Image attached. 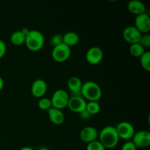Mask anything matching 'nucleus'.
Here are the masks:
<instances>
[{
	"label": "nucleus",
	"instance_id": "24",
	"mask_svg": "<svg viewBox=\"0 0 150 150\" xmlns=\"http://www.w3.org/2000/svg\"><path fill=\"white\" fill-rule=\"evenodd\" d=\"M62 43H63V35L61 34H55L50 39V44L53 47L57 46Z\"/></svg>",
	"mask_w": 150,
	"mask_h": 150
},
{
	"label": "nucleus",
	"instance_id": "21",
	"mask_svg": "<svg viewBox=\"0 0 150 150\" xmlns=\"http://www.w3.org/2000/svg\"><path fill=\"white\" fill-rule=\"evenodd\" d=\"M140 62L142 67L146 71L150 70V52L145 51L140 57Z\"/></svg>",
	"mask_w": 150,
	"mask_h": 150
},
{
	"label": "nucleus",
	"instance_id": "26",
	"mask_svg": "<svg viewBox=\"0 0 150 150\" xmlns=\"http://www.w3.org/2000/svg\"><path fill=\"white\" fill-rule=\"evenodd\" d=\"M137 147L132 141H127L122 146L121 150H136Z\"/></svg>",
	"mask_w": 150,
	"mask_h": 150
},
{
	"label": "nucleus",
	"instance_id": "28",
	"mask_svg": "<svg viewBox=\"0 0 150 150\" xmlns=\"http://www.w3.org/2000/svg\"><path fill=\"white\" fill-rule=\"evenodd\" d=\"M79 117H80V118L82 119V120H89V119L90 118L91 116H92L89 112H88L87 111H86V109L83 110V111H81V112L79 113Z\"/></svg>",
	"mask_w": 150,
	"mask_h": 150
},
{
	"label": "nucleus",
	"instance_id": "14",
	"mask_svg": "<svg viewBox=\"0 0 150 150\" xmlns=\"http://www.w3.org/2000/svg\"><path fill=\"white\" fill-rule=\"evenodd\" d=\"M82 85L83 83L78 76H72L68 79L67 86L72 96H82L81 93Z\"/></svg>",
	"mask_w": 150,
	"mask_h": 150
},
{
	"label": "nucleus",
	"instance_id": "20",
	"mask_svg": "<svg viewBox=\"0 0 150 150\" xmlns=\"http://www.w3.org/2000/svg\"><path fill=\"white\" fill-rule=\"evenodd\" d=\"M86 110L91 115H94L100 111V105L98 101H88L86 102Z\"/></svg>",
	"mask_w": 150,
	"mask_h": 150
},
{
	"label": "nucleus",
	"instance_id": "10",
	"mask_svg": "<svg viewBox=\"0 0 150 150\" xmlns=\"http://www.w3.org/2000/svg\"><path fill=\"white\" fill-rule=\"evenodd\" d=\"M103 58V52L98 46H92L86 53V59L89 64H97L100 62Z\"/></svg>",
	"mask_w": 150,
	"mask_h": 150
},
{
	"label": "nucleus",
	"instance_id": "8",
	"mask_svg": "<svg viewBox=\"0 0 150 150\" xmlns=\"http://www.w3.org/2000/svg\"><path fill=\"white\" fill-rule=\"evenodd\" d=\"M132 142L136 147H146L150 145V133L147 130H139L134 133Z\"/></svg>",
	"mask_w": 150,
	"mask_h": 150
},
{
	"label": "nucleus",
	"instance_id": "12",
	"mask_svg": "<svg viewBox=\"0 0 150 150\" xmlns=\"http://www.w3.org/2000/svg\"><path fill=\"white\" fill-rule=\"evenodd\" d=\"M98 130L92 126H86L81 130L79 136L83 142L89 143L93 141L98 140Z\"/></svg>",
	"mask_w": 150,
	"mask_h": 150
},
{
	"label": "nucleus",
	"instance_id": "30",
	"mask_svg": "<svg viewBox=\"0 0 150 150\" xmlns=\"http://www.w3.org/2000/svg\"><path fill=\"white\" fill-rule=\"evenodd\" d=\"M19 150H35V149H34L32 147H31V146H23V147L21 148Z\"/></svg>",
	"mask_w": 150,
	"mask_h": 150
},
{
	"label": "nucleus",
	"instance_id": "32",
	"mask_svg": "<svg viewBox=\"0 0 150 150\" xmlns=\"http://www.w3.org/2000/svg\"><path fill=\"white\" fill-rule=\"evenodd\" d=\"M38 150H49V149H48V148L45 147V146H42V147L39 148Z\"/></svg>",
	"mask_w": 150,
	"mask_h": 150
},
{
	"label": "nucleus",
	"instance_id": "2",
	"mask_svg": "<svg viewBox=\"0 0 150 150\" xmlns=\"http://www.w3.org/2000/svg\"><path fill=\"white\" fill-rule=\"evenodd\" d=\"M81 93L82 97L88 101H98L102 96L100 86L92 81H87L83 83Z\"/></svg>",
	"mask_w": 150,
	"mask_h": 150
},
{
	"label": "nucleus",
	"instance_id": "6",
	"mask_svg": "<svg viewBox=\"0 0 150 150\" xmlns=\"http://www.w3.org/2000/svg\"><path fill=\"white\" fill-rule=\"evenodd\" d=\"M115 127L120 139L130 140L136 133L133 125L129 122H121Z\"/></svg>",
	"mask_w": 150,
	"mask_h": 150
},
{
	"label": "nucleus",
	"instance_id": "17",
	"mask_svg": "<svg viewBox=\"0 0 150 150\" xmlns=\"http://www.w3.org/2000/svg\"><path fill=\"white\" fill-rule=\"evenodd\" d=\"M79 42V36L76 32H68L63 35V43L69 47L76 45Z\"/></svg>",
	"mask_w": 150,
	"mask_h": 150
},
{
	"label": "nucleus",
	"instance_id": "11",
	"mask_svg": "<svg viewBox=\"0 0 150 150\" xmlns=\"http://www.w3.org/2000/svg\"><path fill=\"white\" fill-rule=\"evenodd\" d=\"M135 26L142 34L148 33L150 30V18L146 13L136 16Z\"/></svg>",
	"mask_w": 150,
	"mask_h": 150
},
{
	"label": "nucleus",
	"instance_id": "31",
	"mask_svg": "<svg viewBox=\"0 0 150 150\" xmlns=\"http://www.w3.org/2000/svg\"><path fill=\"white\" fill-rule=\"evenodd\" d=\"M3 86H4V80H3V79L1 78V76H0V90L2 89Z\"/></svg>",
	"mask_w": 150,
	"mask_h": 150
},
{
	"label": "nucleus",
	"instance_id": "22",
	"mask_svg": "<svg viewBox=\"0 0 150 150\" xmlns=\"http://www.w3.org/2000/svg\"><path fill=\"white\" fill-rule=\"evenodd\" d=\"M38 106L40 109L48 111L50 108L52 107L51 99L48 98H41L38 101Z\"/></svg>",
	"mask_w": 150,
	"mask_h": 150
},
{
	"label": "nucleus",
	"instance_id": "7",
	"mask_svg": "<svg viewBox=\"0 0 150 150\" xmlns=\"http://www.w3.org/2000/svg\"><path fill=\"white\" fill-rule=\"evenodd\" d=\"M142 33L135 26H127L124 29L122 35L124 39L130 44L139 42Z\"/></svg>",
	"mask_w": 150,
	"mask_h": 150
},
{
	"label": "nucleus",
	"instance_id": "18",
	"mask_svg": "<svg viewBox=\"0 0 150 150\" xmlns=\"http://www.w3.org/2000/svg\"><path fill=\"white\" fill-rule=\"evenodd\" d=\"M25 39H26V35L21 30L15 31L10 35V41L12 43L16 45H20L24 43Z\"/></svg>",
	"mask_w": 150,
	"mask_h": 150
},
{
	"label": "nucleus",
	"instance_id": "19",
	"mask_svg": "<svg viewBox=\"0 0 150 150\" xmlns=\"http://www.w3.org/2000/svg\"><path fill=\"white\" fill-rule=\"evenodd\" d=\"M145 51H145V48L142 45H140L139 42L130 44V53L133 57H140Z\"/></svg>",
	"mask_w": 150,
	"mask_h": 150
},
{
	"label": "nucleus",
	"instance_id": "3",
	"mask_svg": "<svg viewBox=\"0 0 150 150\" xmlns=\"http://www.w3.org/2000/svg\"><path fill=\"white\" fill-rule=\"evenodd\" d=\"M44 42L45 38L42 32L37 29H30L26 35L24 43L29 50L37 51L43 47Z\"/></svg>",
	"mask_w": 150,
	"mask_h": 150
},
{
	"label": "nucleus",
	"instance_id": "4",
	"mask_svg": "<svg viewBox=\"0 0 150 150\" xmlns=\"http://www.w3.org/2000/svg\"><path fill=\"white\" fill-rule=\"evenodd\" d=\"M69 98L70 96L67 91L62 89H57L51 98L52 107L60 110L63 109L67 106Z\"/></svg>",
	"mask_w": 150,
	"mask_h": 150
},
{
	"label": "nucleus",
	"instance_id": "15",
	"mask_svg": "<svg viewBox=\"0 0 150 150\" xmlns=\"http://www.w3.org/2000/svg\"><path fill=\"white\" fill-rule=\"evenodd\" d=\"M47 111H48V118L51 120V122L54 123V125H59L64 122V114L62 111V110L51 107Z\"/></svg>",
	"mask_w": 150,
	"mask_h": 150
},
{
	"label": "nucleus",
	"instance_id": "13",
	"mask_svg": "<svg viewBox=\"0 0 150 150\" xmlns=\"http://www.w3.org/2000/svg\"><path fill=\"white\" fill-rule=\"evenodd\" d=\"M48 86L45 81L43 79H38L35 80L31 86V92L35 98H42L46 92Z\"/></svg>",
	"mask_w": 150,
	"mask_h": 150
},
{
	"label": "nucleus",
	"instance_id": "25",
	"mask_svg": "<svg viewBox=\"0 0 150 150\" xmlns=\"http://www.w3.org/2000/svg\"><path fill=\"white\" fill-rule=\"evenodd\" d=\"M139 43L144 48H148L150 46V35L149 33L142 34L139 40Z\"/></svg>",
	"mask_w": 150,
	"mask_h": 150
},
{
	"label": "nucleus",
	"instance_id": "23",
	"mask_svg": "<svg viewBox=\"0 0 150 150\" xmlns=\"http://www.w3.org/2000/svg\"><path fill=\"white\" fill-rule=\"evenodd\" d=\"M86 150H105L103 145L100 142L99 140H95L87 144L86 147Z\"/></svg>",
	"mask_w": 150,
	"mask_h": 150
},
{
	"label": "nucleus",
	"instance_id": "5",
	"mask_svg": "<svg viewBox=\"0 0 150 150\" xmlns=\"http://www.w3.org/2000/svg\"><path fill=\"white\" fill-rule=\"evenodd\" d=\"M71 54L70 47L64 43L59 44L57 46L53 47L51 56L52 58L58 62H62L69 59Z\"/></svg>",
	"mask_w": 150,
	"mask_h": 150
},
{
	"label": "nucleus",
	"instance_id": "29",
	"mask_svg": "<svg viewBox=\"0 0 150 150\" xmlns=\"http://www.w3.org/2000/svg\"><path fill=\"white\" fill-rule=\"evenodd\" d=\"M29 30H30V29H28L27 27H23V28H22L21 29V31L22 32H23V34H24L25 35H26L28 34V32H29Z\"/></svg>",
	"mask_w": 150,
	"mask_h": 150
},
{
	"label": "nucleus",
	"instance_id": "27",
	"mask_svg": "<svg viewBox=\"0 0 150 150\" xmlns=\"http://www.w3.org/2000/svg\"><path fill=\"white\" fill-rule=\"evenodd\" d=\"M6 51H7L6 43L2 40H0V59L4 57L6 53Z\"/></svg>",
	"mask_w": 150,
	"mask_h": 150
},
{
	"label": "nucleus",
	"instance_id": "16",
	"mask_svg": "<svg viewBox=\"0 0 150 150\" xmlns=\"http://www.w3.org/2000/svg\"><path fill=\"white\" fill-rule=\"evenodd\" d=\"M127 7L130 13L136 16L144 13L146 11V6L141 0H130L127 3Z\"/></svg>",
	"mask_w": 150,
	"mask_h": 150
},
{
	"label": "nucleus",
	"instance_id": "1",
	"mask_svg": "<svg viewBox=\"0 0 150 150\" xmlns=\"http://www.w3.org/2000/svg\"><path fill=\"white\" fill-rule=\"evenodd\" d=\"M98 138L100 142L103 145L105 149L115 147L120 140L116 127L111 125L104 127L98 134Z\"/></svg>",
	"mask_w": 150,
	"mask_h": 150
},
{
	"label": "nucleus",
	"instance_id": "9",
	"mask_svg": "<svg viewBox=\"0 0 150 150\" xmlns=\"http://www.w3.org/2000/svg\"><path fill=\"white\" fill-rule=\"evenodd\" d=\"M67 106L72 111L79 114L86 109V101L82 96H71L69 98Z\"/></svg>",
	"mask_w": 150,
	"mask_h": 150
}]
</instances>
